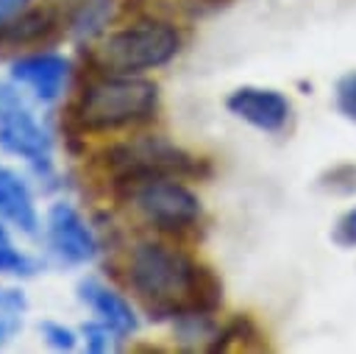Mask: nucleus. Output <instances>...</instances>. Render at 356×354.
Returning <instances> with one entry per match:
<instances>
[{"label": "nucleus", "instance_id": "nucleus-20", "mask_svg": "<svg viewBox=\"0 0 356 354\" xmlns=\"http://www.w3.org/2000/svg\"><path fill=\"white\" fill-rule=\"evenodd\" d=\"M334 98H337V109L342 117H348L350 123H356V70L345 72L337 86H334Z\"/></svg>", "mask_w": 356, "mask_h": 354}, {"label": "nucleus", "instance_id": "nucleus-9", "mask_svg": "<svg viewBox=\"0 0 356 354\" xmlns=\"http://www.w3.org/2000/svg\"><path fill=\"white\" fill-rule=\"evenodd\" d=\"M225 109L245 120L248 125L275 134L286 125L289 120V100L278 92V89H264V86H239L225 98Z\"/></svg>", "mask_w": 356, "mask_h": 354}, {"label": "nucleus", "instance_id": "nucleus-15", "mask_svg": "<svg viewBox=\"0 0 356 354\" xmlns=\"http://www.w3.org/2000/svg\"><path fill=\"white\" fill-rule=\"evenodd\" d=\"M175 323V337L178 343L189 346V348H197L206 343V348L211 346L214 334H217V326L211 321V315H181L172 321Z\"/></svg>", "mask_w": 356, "mask_h": 354}, {"label": "nucleus", "instance_id": "nucleus-12", "mask_svg": "<svg viewBox=\"0 0 356 354\" xmlns=\"http://www.w3.org/2000/svg\"><path fill=\"white\" fill-rule=\"evenodd\" d=\"M0 215L17 226L22 234H36L39 231V215L33 206V195L28 184L19 178V173L0 167Z\"/></svg>", "mask_w": 356, "mask_h": 354}, {"label": "nucleus", "instance_id": "nucleus-10", "mask_svg": "<svg viewBox=\"0 0 356 354\" xmlns=\"http://www.w3.org/2000/svg\"><path fill=\"white\" fill-rule=\"evenodd\" d=\"M8 75H11V81L28 86L36 100L53 103L64 92V84L70 78V59H64L61 53H53V50L28 53L11 64Z\"/></svg>", "mask_w": 356, "mask_h": 354}, {"label": "nucleus", "instance_id": "nucleus-25", "mask_svg": "<svg viewBox=\"0 0 356 354\" xmlns=\"http://www.w3.org/2000/svg\"><path fill=\"white\" fill-rule=\"evenodd\" d=\"M0 243H8V231H6V226H3V220H0Z\"/></svg>", "mask_w": 356, "mask_h": 354}, {"label": "nucleus", "instance_id": "nucleus-5", "mask_svg": "<svg viewBox=\"0 0 356 354\" xmlns=\"http://www.w3.org/2000/svg\"><path fill=\"white\" fill-rule=\"evenodd\" d=\"M120 198L131 201L145 223L159 231H186L200 220V201L181 178H150L125 190Z\"/></svg>", "mask_w": 356, "mask_h": 354}, {"label": "nucleus", "instance_id": "nucleus-16", "mask_svg": "<svg viewBox=\"0 0 356 354\" xmlns=\"http://www.w3.org/2000/svg\"><path fill=\"white\" fill-rule=\"evenodd\" d=\"M28 309V298L22 290H0V346L8 343L19 326H22V312Z\"/></svg>", "mask_w": 356, "mask_h": 354}, {"label": "nucleus", "instance_id": "nucleus-6", "mask_svg": "<svg viewBox=\"0 0 356 354\" xmlns=\"http://www.w3.org/2000/svg\"><path fill=\"white\" fill-rule=\"evenodd\" d=\"M0 151L25 159L42 178L53 176V139L22 103L0 111Z\"/></svg>", "mask_w": 356, "mask_h": 354}, {"label": "nucleus", "instance_id": "nucleus-19", "mask_svg": "<svg viewBox=\"0 0 356 354\" xmlns=\"http://www.w3.org/2000/svg\"><path fill=\"white\" fill-rule=\"evenodd\" d=\"M81 334L86 340V351L89 354H100V351H108L111 348V340L117 337L114 329L108 323H103L100 318L97 321H83L81 323ZM120 340V337H117Z\"/></svg>", "mask_w": 356, "mask_h": 354}, {"label": "nucleus", "instance_id": "nucleus-22", "mask_svg": "<svg viewBox=\"0 0 356 354\" xmlns=\"http://www.w3.org/2000/svg\"><path fill=\"white\" fill-rule=\"evenodd\" d=\"M331 240H334L339 248H356V206L339 215V220L334 223Z\"/></svg>", "mask_w": 356, "mask_h": 354}, {"label": "nucleus", "instance_id": "nucleus-18", "mask_svg": "<svg viewBox=\"0 0 356 354\" xmlns=\"http://www.w3.org/2000/svg\"><path fill=\"white\" fill-rule=\"evenodd\" d=\"M39 270V262L31 259L28 254L17 251L11 243H0V273L11 276H33Z\"/></svg>", "mask_w": 356, "mask_h": 354}, {"label": "nucleus", "instance_id": "nucleus-7", "mask_svg": "<svg viewBox=\"0 0 356 354\" xmlns=\"http://www.w3.org/2000/svg\"><path fill=\"white\" fill-rule=\"evenodd\" d=\"M47 245L64 265H86L97 254V237L89 229V223L81 217V212L67 203L56 201L47 209Z\"/></svg>", "mask_w": 356, "mask_h": 354}, {"label": "nucleus", "instance_id": "nucleus-11", "mask_svg": "<svg viewBox=\"0 0 356 354\" xmlns=\"http://www.w3.org/2000/svg\"><path fill=\"white\" fill-rule=\"evenodd\" d=\"M78 298H81L103 323H108L117 337H125V334L136 332V326H139L136 312L131 309V304H128L120 293H114V290L106 287L103 282H97V279H92V276H89V279H81V282H78Z\"/></svg>", "mask_w": 356, "mask_h": 354}, {"label": "nucleus", "instance_id": "nucleus-14", "mask_svg": "<svg viewBox=\"0 0 356 354\" xmlns=\"http://www.w3.org/2000/svg\"><path fill=\"white\" fill-rule=\"evenodd\" d=\"M264 346L267 343H264V334L259 332V326L248 315H236L222 329H217L209 351H231V348L253 351V348H264Z\"/></svg>", "mask_w": 356, "mask_h": 354}, {"label": "nucleus", "instance_id": "nucleus-3", "mask_svg": "<svg viewBox=\"0 0 356 354\" xmlns=\"http://www.w3.org/2000/svg\"><path fill=\"white\" fill-rule=\"evenodd\" d=\"M97 164L103 167L117 195L150 178H206L211 173L209 159L192 156L159 134L114 142L97 153Z\"/></svg>", "mask_w": 356, "mask_h": 354}, {"label": "nucleus", "instance_id": "nucleus-13", "mask_svg": "<svg viewBox=\"0 0 356 354\" xmlns=\"http://www.w3.org/2000/svg\"><path fill=\"white\" fill-rule=\"evenodd\" d=\"M53 3L58 6L67 33L75 42L95 39L106 28L111 8H114V0H53Z\"/></svg>", "mask_w": 356, "mask_h": 354}, {"label": "nucleus", "instance_id": "nucleus-2", "mask_svg": "<svg viewBox=\"0 0 356 354\" xmlns=\"http://www.w3.org/2000/svg\"><path fill=\"white\" fill-rule=\"evenodd\" d=\"M159 109V86L139 75H108L86 81L81 95L61 111V128L70 139V151L78 148L83 134L117 131L128 125H139L156 117Z\"/></svg>", "mask_w": 356, "mask_h": 354}, {"label": "nucleus", "instance_id": "nucleus-23", "mask_svg": "<svg viewBox=\"0 0 356 354\" xmlns=\"http://www.w3.org/2000/svg\"><path fill=\"white\" fill-rule=\"evenodd\" d=\"M28 0H0V25L8 22L11 17H17L22 8H25Z\"/></svg>", "mask_w": 356, "mask_h": 354}, {"label": "nucleus", "instance_id": "nucleus-4", "mask_svg": "<svg viewBox=\"0 0 356 354\" xmlns=\"http://www.w3.org/2000/svg\"><path fill=\"white\" fill-rule=\"evenodd\" d=\"M181 50V33L172 22L145 20L122 31L108 33L97 47L86 50V61L97 72L108 75H142L164 67Z\"/></svg>", "mask_w": 356, "mask_h": 354}, {"label": "nucleus", "instance_id": "nucleus-21", "mask_svg": "<svg viewBox=\"0 0 356 354\" xmlns=\"http://www.w3.org/2000/svg\"><path fill=\"white\" fill-rule=\"evenodd\" d=\"M39 332H42V337H44L53 348H58V351H72L75 343H78L75 332H72L70 326L58 323V321H42V323H39Z\"/></svg>", "mask_w": 356, "mask_h": 354}, {"label": "nucleus", "instance_id": "nucleus-1", "mask_svg": "<svg viewBox=\"0 0 356 354\" xmlns=\"http://www.w3.org/2000/svg\"><path fill=\"white\" fill-rule=\"evenodd\" d=\"M125 270L128 287L153 323L181 315H214L222 304L220 276L167 243L147 240L134 245Z\"/></svg>", "mask_w": 356, "mask_h": 354}, {"label": "nucleus", "instance_id": "nucleus-17", "mask_svg": "<svg viewBox=\"0 0 356 354\" xmlns=\"http://www.w3.org/2000/svg\"><path fill=\"white\" fill-rule=\"evenodd\" d=\"M320 187L331 195H353L356 192V164H350V162L334 164L331 170H325L320 176Z\"/></svg>", "mask_w": 356, "mask_h": 354}, {"label": "nucleus", "instance_id": "nucleus-8", "mask_svg": "<svg viewBox=\"0 0 356 354\" xmlns=\"http://www.w3.org/2000/svg\"><path fill=\"white\" fill-rule=\"evenodd\" d=\"M67 33L64 17L58 6L50 0L47 6L22 8L17 17L0 25V56L11 50H28V47H50Z\"/></svg>", "mask_w": 356, "mask_h": 354}, {"label": "nucleus", "instance_id": "nucleus-24", "mask_svg": "<svg viewBox=\"0 0 356 354\" xmlns=\"http://www.w3.org/2000/svg\"><path fill=\"white\" fill-rule=\"evenodd\" d=\"M17 103H19V92L14 86H8V84H0V111L11 109Z\"/></svg>", "mask_w": 356, "mask_h": 354}]
</instances>
